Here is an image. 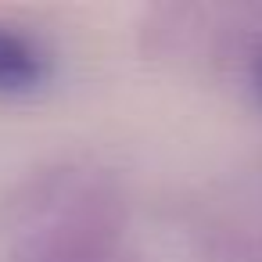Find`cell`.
I'll list each match as a JSON object with an SVG mask.
<instances>
[{
    "label": "cell",
    "mask_w": 262,
    "mask_h": 262,
    "mask_svg": "<svg viewBox=\"0 0 262 262\" xmlns=\"http://www.w3.org/2000/svg\"><path fill=\"white\" fill-rule=\"evenodd\" d=\"M51 65L54 61L36 36L0 22V94H29L43 86Z\"/></svg>",
    "instance_id": "3"
},
{
    "label": "cell",
    "mask_w": 262,
    "mask_h": 262,
    "mask_svg": "<svg viewBox=\"0 0 262 262\" xmlns=\"http://www.w3.org/2000/svg\"><path fill=\"white\" fill-rule=\"evenodd\" d=\"M251 90H255L258 101H262V43H258L255 54H251Z\"/></svg>",
    "instance_id": "4"
},
{
    "label": "cell",
    "mask_w": 262,
    "mask_h": 262,
    "mask_svg": "<svg viewBox=\"0 0 262 262\" xmlns=\"http://www.w3.org/2000/svg\"><path fill=\"white\" fill-rule=\"evenodd\" d=\"M122 183L79 158L47 162L0 194V262H29L126 244Z\"/></svg>",
    "instance_id": "1"
},
{
    "label": "cell",
    "mask_w": 262,
    "mask_h": 262,
    "mask_svg": "<svg viewBox=\"0 0 262 262\" xmlns=\"http://www.w3.org/2000/svg\"><path fill=\"white\" fill-rule=\"evenodd\" d=\"M205 262H262V212L212 215L194 230Z\"/></svg>",
    "instance_id": "2"
}]
</instances>
